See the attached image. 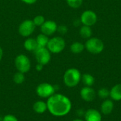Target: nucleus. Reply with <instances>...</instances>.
I'll list each match as a JSON object with an SVG mask.
<instances>
[{
  "instance_id": "obj_1",
  "label": "nucleus",
  "mask_w": 121,
  "mask_h": 121,
  "mask_svg": "<svg viewBox=\"0 0 121 121\" xmlns=\"http://www.w3.org/2000/svg\"><path fill=\"white\" fill-rule=\"evenodd\" d=\"M47 106L49 113L55 117L67 116L72 110V101L66 96L61 94H54L47 99Z\"/></svg>"
},
{
  "instance_id": "obj_2",
  "label": "nucleus",
  "mask_w": 121,
  "mask_h": 121,
  "mask_svg": "<svg viewBox=\"0 0 121 121\" xmlns=\"http://www.w3.org/2000/svg\"><path fill=\"white\" fill-rule=\"evenodd\" d=\"M82 79V74L77 68H69L67 69L63 75L64 84L69 88L77 86Z\"/></svg>"
},
{
  "instance_id": "obj_3",
  "label": "nucleus",
  "mask_w": 121,
  "mask_h": 121,
  "mask_svg": "<svg viewBox=\"0 0 121 121\" xmlns=\"http://www.w3.org/2000/svg\"><path fill=\"white\" fill-rule=\"evenodd\" d=\"M85 49L90 53L94 55H98L101 53L105 48L104 42L99 38L91 37L87 39L85 44Z\"/></svg>"
},
{
  "instance_id": "obj_4",
  "label": "nucleus",
  "mask_w": 121,
  "mask_h": 121,
  "mask_svg": "<svg viewBox=\"0 0 121 121\" xmlns=\"http://www.w3.org/2000/svg\"><path fill=\"white\" fill-rule=\"evenodd\" d=\"M66 46L65 39L61 36H55L49 39L47 48L51 54H59L62 52Z\"/></svg>"
},
{
  "instance_id": "obj_5",
  "label": "nucleus",
  "mask_w": 121,
  "mask_h": 121,
  "mask_svg": "<svg viewBox=\"0 0 121 121\" xmlns=\"http://www.w3.org/2000/svg\"><path fill=\"white\" fill-rule=\"evenodd\" d=\"M14 65L18 72L26 74L28 72L31 68V62L26 55L19 54L14 60Z\"/></svg>"
},
{
  "instance_id": "obj_6",
  "label": "nucleus",
  "mask_w": 121,
  "mask_h": 121,
  "mask_svg": "<svg viewBox=\"0 0 121 121\" xmlns=\"http://www.w3.org/2000/svg\"><path fill=\"white\" fill-rule=\"evenodd\" d=\"M55 86L48 82H43L39 84L35 89L36 94L43 99H48L54 94H55Z\"/></svg>"
},
{
  "instance_id": "obj_7",
  "label": "nucleus",
  "mask_w": 121,
  "mask_h": 121,
  "mask_svg": "<svg viewBox=\"0 0 121 121\" xmlns=\"http://www.w3.org/2000/svg\"><path fill=\"white\" fill-rule=\"evenodd\" d=\"M35 26L30 19H26L23 21L18 26V31L20 35L24 38L30 37L35 30Z\"/></svg>"
},
{
  "instance_id": "obj_8",
  "label": "nucleus",
  "mask_w": 121,
  "mask_h": 121,
  "mask_svg": "<svg viewBox=\"0 0 121 121\" xmlns=\"http://www.w3.org/2000/svg\"><path fill=\"white\" fill-rule=\"evenodd\" d=\"M35 57L37 63L46 65L51 60V52L47 48H38L35 51Z\"/></svg>"
},
{
  "instance_id": "obj_9",
  "label": "nucleus",
  "mask_w": 121,
  "mask_h": 121,
  "mask_svg": "<svg viewBox=\"0 0 121 121\" xmlns=\"http://www.w3.org/2000/svg\"><path fill=\"white\" fill-rule=\"evenodd\" d=\"M80 21L82 25L93 26L96 24L98 20L96 13L92 10H86L84 11L80 16Z\"/></svg>"
},
{
  "instance_id": "obj_10",
  "label": "nucleus",
  "mask_w": 121,
  "mask_h": 121,
  "mask_svg": "<svg viewBox=\"0 0 121 121\" xmlns=\"http://www.w3.org/2000/svg\"><path fill=\"white\" fill-rule=\"evenodd\" d=\"M57 24L52 20L45 21V23L40 27L41 33L45 34L48 36L52 35L57 30Z\"/></svg>"
},
{
  "instance_id": "obj_11",
  "label": "nucleus",
  "mask_w": 121,
  "mask_h": 121,
  "mask_svg": "<svg viewBox=\"0 0 121 121\" xmlns=\"http://www.w3.org/2000/svg\"><path fill=\"white\" fill-rule=\"evenodd\" d=\"M96 96V93L91 86H84L80 90V96L86 102L93 101Z\"/></svg>"
},
{
  "instance_id": "obj_12",
  "label": "nucleus",
  "mask_w": 121,
  "mask_h": 121,
  "mask_svg": "<svg viewBox=\"0 0 121 121\" xmlns=\"http://www.w3.org/2000/svg\"><path fill=\"white\" fill-rule=\"evenodd\" d=\"M85 121H101L102 116L101 113L96 109L89 108L84 113Z\"/></svg>"
},
{
  "instance_id": "obj_13",
  "label": "nucleus",
  "mask_w": 121,
  "mask_h": 121,
  "mask_svg": "<svg viewBox=\"0 0 121 121\" xmlns=\"http://www.w3.org/2000/svg\"><path fill=\"white\" fill-rule=\"evenodd\" d=\"M114 108V104L112 100L105 99L101 106V111L104 115H109Z\"/></svg>"
},
{
  "instance_id": "obj_14",
  "label": "nucleus",
  "mask_w": 121,
  "mask_h": 121,
  "mask_svg": "<svg viewBox=\"0 0 121 121\" xmlns=\"http://www.w3.org/2000/svg\"><path fill=\"white\" fill-rule=\"evenodd\" d=\"M23 47L25 48V50H26L28 52H34L38 48L37 42L35 38H27L24 43H23Z\"/></svg>"
},
{
  "instance_id": "obj_15",
  "label": "nucleus",
  "mask_w": 121,
  "mask_h": 121,
  "mask_svg": "<svg viewBox=\"0 0 121 121\" xmlns=\"http://www.w3.org/2000/svg\"><path fill=\"white\" fill-rule=\"evenodd\" d=\"M33 110L38 114H43L48 111L47 103L43 101H37L33 105Z\"/></svg>"
},
{
  "instance_id": "obj_16",
  "label": "nucleus",
  "mask_w": 121,
  "mask_h": 121,
  "mask_svg": "<svg viewBox=\"0 0 121 121\" xmlns=\"http://www.w3.org/2000/svg\"><path fill=\"white\" fill-rule=\"evenodd\" d=\"M110 97L113 101H121V84L114 85L110 90Z\"/></svg>"
},
{
  "instance_id": "obj_17",
  "label": "nucleus",
  "mask_w": 121,
  "mask_h": 121,
  "mask_svg": "<svg viewBox=\"0 0 121 121\" xmlns=\"http://www.w3.org/2000/svg\"><path fill=\"white\" fill-rule=\"evenodd\" d=\"M85 50L84 44L81 42H74L70 45V51L74 54H80Z\"/></svg>"
},
{
  "instance_id": "obj_18",
  "label": "nucleus",
  "mask_w": 121,
  "mask_h": 121,
  "mask_svg": "<svg viewBox=\"0 0 121 121\" xmlns=\"http://www.w3.org/2000/svg\"><path fill=\"white\" fill-rule=\"evenodd\" d=\"M79 35L82 38L84 39H89L91 37L92 35V29L91 27L88 26L82 25L79 28Z\"/></svg>"
},
{
  "instance_id": "obj_19",
  "label": "nucleus",
  "mask_w": 121,
  "mask_h": 121,
  "mask_svg": "<svg viewBox=\"0 0 121 121\" xmlns=\"http://www.w3.org/2000/svg\"><path fill=\"white\" fill-rule=\"evenodd\" d=\"M49 39H50L49 36H48L45 34L40 33V34L38 35L37 37L35 38V40H36L38 48H46L48 45Z\"/></svg>"
},
{
  "instance_id": "obj_20",
  "label": "nucleus",
  "mask_w": 121,
  "mask_h": 121,
  "mask_svg": "<svg viewBox=\"0 0 121 121\" xmlns=\"http://www.w3.org/2000/svg\"><path fill=\"white\" fill-rule=\"evenodd\" d=\"M83 84L85 85V86H91L94 85L95 82V79L93 75L91 74L85 73L83 75H82V79Z\"/></svg>"
},
{
  "instance_id": "obj_21",
  "label": "nucleus",
  "mask_w": 121,
  "mask_h": 121,
  "mask_svg": "<svg viewBox=\"0 0 121 121\" xmlns=\"http://www.w3.org/2000/svg\"><path fill=\"white\" fill-rule=\"evenodd\" d=\"M13 82L16 84H23L24 82V81H25V74L17 71L13 74Z\"/></svg>"
},
{
  "instance_id": "obj_22",
  "label": "nucleus",
  "mask_w": 121,
  "mask_h": 121,
  "mask_svg": "<svg viewBox=\"0 0 121 121\" xmlns=\"http://www.w3.org/2000/svg\"><path fill=\"white\" fill-rule=\"evenodd\" d=\"M34 25L35 26V27H40L46 21L45 17L43 15H37L35 16L33 19L32 20Z\"/></svg>"
},
{
  "instance_id": "obj_23",
  "label": "nucleus",
  "mask_w": 121,
  "mask_h": 121,
  "mask_svg": "<svg viewBox=\"0 0 121 121\" xmlns=\"http://www.w3.org/2000/svg\"><path fill=\"white\" fill-rule=\"evenodd\" d=\"M66 2L69 7L72 9H78L82 5L83 0H66Z\"/></svg>"
},
{
  "instance_id": "obj_24",
  "label": "nucleus",
  "mask_w": 121,
  "mask_h": 121,
  "mask_svg": "<svg viewBox=\"0 0 121 121\" xmlns=\"http://www.w3.org/2000/svg\"><path fill=\"white\" fill-rule=\"evenodd\" d=\"M98 96L103 99H107L109 96H110V90H108L107 88H101L98 92Z\"/></svg>"
},
{
  "instance_id": "obj_25",
  "label": "nucleus",
  "mask_w": 121,
  "mask_h": 121,
  "mask_svg": "<svg viewBox=\"0 0 121 121\" xmlns=\"http://www.w3.org/2000/svg\"><path fill=\"white\" fill-rule=\"evenodd\" d=\"M2 121H18V119L13 114H7L3 116Z\"/></svg>"
},
{
  "instance_id": "obj_26",
  "label": "nucleus",
  "mask_w": 121,
  "mask_h": 121,
  "mask_svg": "<svg viewBox=\"0 0 121 121\" xmlns=\"http://www.w3.org/2000/svg\"><path fill=\"white\" fill-rule=\"evenodd\" d=\"M57 32H58L61 35H65L68 32V28L65 25L58 26H57Z\"/></svg>"
},
{
  "instance_id": "obj_27",
  "label": "nucleus",
  "mask_w": 121,
  "mask_h": 121,
  "mask_svg": "<svg viewBox=\"0 0 121 121\" xmlns=\"http://www.w3.org/2000/svg\"><path fill=\"white\" fill-rule=\"evenodd\" d=\"M24 4H28V5H31V4H33L37 2L38 0H21Z\"/></svg>"
},
{
  "instance_id": "obj_28",
  "label": "nucleus",
  "mask_w": 121,
  "mask_h": 121,
  "mask_svg": "<svg viewBox=\"0 0 121 121\" xmlns=\"http://www.w3.org/2000/svg\"><path fill=\"white\" fill-rule=\"evenodd\" d=\"M43 67H44V65H41V64H39V63H37V65H36V66H35V69H36V70H37L38 72H40V71L43 70Z\"/></svg>"
},
{
  "instance_id": "obj_29",
  "label": "nucleus",
  "mask_w": 121,
  "mask_h": 121,
  "mask_svg": "<svg viewBox=\"0 0 121 121\" xmlns=\"http://www.w3.org/2000/svg\"><path fill=\"white\" fill-rule=\"evenodd\" d=\"M3 55H4V51L3 49L0 47V62L1 61L2 58H3Z\"/></svg>"
},
{
  "instance_id": "obj_30",
  "label": "nucleus",
  "mask_w": 121,
  "mask_h": 121,
  "mask_svg": "<svg viewBox=\"0 0 121 121\" xmlns=\"http://www.w3.org/2000/svg\"><path fill=\"white\" fill-rule=\"evenodd\" d=\"M72 121H83V120H82V119H80V118H76V119L72 120Z\"/></svg>"
},
{
  "instance_id": "obj_31",
  "label": "nucleus",
  "mask_w": 121,
  "mask_h": 121,
  "mask_svg": "<svg viewBox=\"0 0 121 121\" xmlns=\"http://www.w3.org/2000/svg\"><path fill=\"white\" fill-rule=\"evenodd\" d=\"M2 118L3 117H1V116H0V121H2Z\"/></svg>"
}]
</instances>
